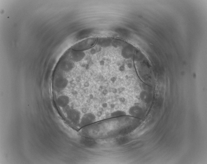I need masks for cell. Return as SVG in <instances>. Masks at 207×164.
<instances>
[{
    "instance_id": "1",
    "label": "cell",
    "mask_w": 207,
    "mask_h": 164,
    "mask_svg": "<svg viewBox=\"0 0 207 164\" xmlns=\"http://www.w3.org/2000/svg\"><path fill=\"white\" fill-rule=\"evenodd\" d=\"M97 42V39L92 37L88 38L76 44L72 47L73 50L82 51L93 46Z\"/></svg>"
},
{
    "instance_id": "2",
    "label": "cell",
    "mask_w": 207,
    "mask_h": 164,
    "mask_svg": "<svg viewBox=\"0 0 207 164\" xmlns=\"http://www.w3.org/2000/svg\"><path fill=\"white\" fill-rule=\"evenodd\" d=\"M95 116L92 113H88L85 114L81 118L80 125L81 127H83L91 124L95 121Z\"/></svg>"
},
{
    "instance_id": "3",
    "label": "cell",
    "mask_w": 207,
    "mask_h": 164,
    "mask_svg": "<svg viewBox=\"0 0 207 164\" xmlns=\"http://www.w3.org/2000/svg\"><path fill=\"white\" fill-rule=\"evenodd\" d=\"M68 116L71 121L76 124L79 122L81 118L80 112L76 109L69 111L68 113Z\"/></svg>"
},
{
    "instance_id": "4",
    "label": "cell",
    "mask_w": 207,
    "mask_h": 164,
    "mask_svg": "<svg viewBox=\"0 0 207 164\" xmlns=\"http://www.w3.org/2000/svg\"><path fill=\"white\" fill-rule=\"evenodd\" d=\"M68 83V80L63 77L57 78L56 80L55 85L58 88L63 89L66 87Z\"/></svg>"
},
{
    "instance_id": "5",
    "label": "cell",
    "mask_w": 207,
    "mask_h": 164,
    "mask_svg": "<svg viewBox=\"0 0 207 164\" xmlns=\"http://www.w3.org/2000/svg\"><path fill=\"white\" fill-rule=\"evenodd\" d=\"M69 102V98L66 95H62L57 100L58 104L60 107L66 106Z\"/></svg>"
},
{
    "instance_id": "6",
    "label": "cell",
    "mask_w": 207,
    "mask_h": 164,
    "mask_svg": "<svg viewBox=\"0 0 207 164\" xmlns=\"http://www.w3.org/2000/svg\"><path fill=\"white\" fill-rule=\"evenodd\" d=\"M130 111L132 115L137 117H140L143 113L141 109L139 107H133L131 109Z\"/></svg>"
},
{
    "instance_id": "7",
    "label": "cell",
    "mask_w": 207,
    "mask_h": 164,
    "mask_svg": "<svg viewBox=\"0 0 207 164\" xmlns=\"http://www.w3.org/2000/svg\"><path fill=\"white\" fill-rule=\"evenodd\" d=\"M150 97L148 94L145 92L142 93L141 95V98L142 100L145 102H148L150 100Z\"/></svg>"
},
{
    "instance_id": "8",
    "label": "cell",
    "mask_w": 207,
    "mask_h": 164,
    "mask_svg": "<svg viewBox=\"0 0 207 164\" xmlns=\"http://www.w3.org/2000/svg\"><path fill=\"white\" fill-rule=\"evenodd\" d=\"M62 67L63 70L67 71L71 69L72 66L71 64L68 62H65L62 64Z\"/></svg>"
},
{
    "instance_id": "9",
    "label": "cell",
    "mask_w": 207,
    "mask_h": 164,
    "mask_svg": "<svg viewBox=\"0 0 207 164\" xmlns=\"http://www.w3.org/2000/svg\"><path fill=\"white\" fill-rule=\"evenodd\" d=\"M108 104L106 103H104L102 105V106L103 108H105L107 107Z\"/></svg>"
}]
</instances>
